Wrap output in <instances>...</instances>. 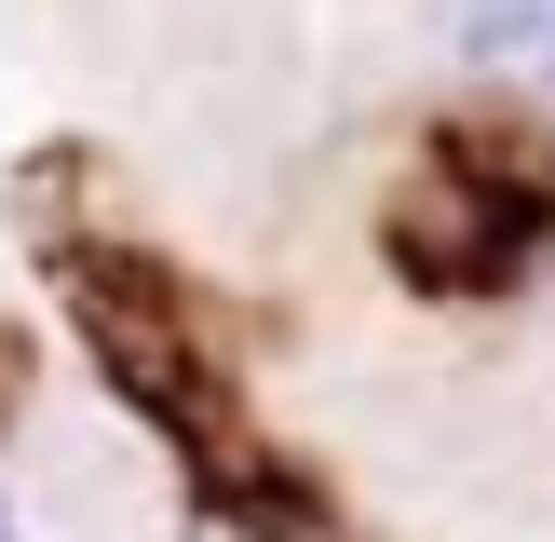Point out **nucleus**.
<instances>
[{
  "mask_svg": "<svg viewBox=\"0 0 555 542\" xmlns=\"http://www.w3.org/2000/svg\"><path fill=\"white\" fill-rule=\"evenodd\" d=\"M0 542H14V529H0Z\"/></svg>",
  "mask_w": 555,
  "mask_h": 542,
  "instance_id": "1",
  "label": "nucleus"
}]
</instances>
